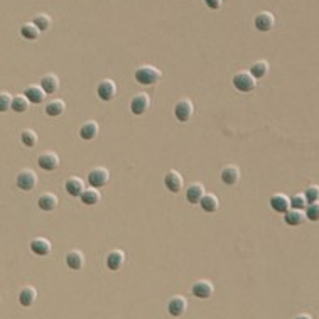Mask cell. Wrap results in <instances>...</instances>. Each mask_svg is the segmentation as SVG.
I'll list each match as a JSON object with an SVG mask.
<instances>
[{"instance_id": "cell-18", "label": "cell", "mask_w": 319, "mask_h": 319, "mask_svg": "<svg viewBox=\"0 0 319 319\" xmlns=\"http://www.w3.org/2000/svg\"><path fill=\"white\" fill-rule=\"evenodd\" d=\"M205 194L206 193H205V186H203V184L193 183L186 191V200H188V203H191V205H200V201L203 200Z\"/></svg>"}, {"instance_id": "cell-16", "label": "cell", "mask_w": 319, "mask_h": 319, "mask_svg": "<svg viewBox=\"0 0 319 319\" xmlns=\"http://www.w3.org/2000/svg\"><path fill=\"white\" fill-rule=\"evenodd\" d=\"M41 88L44 90L46 95H53L59 90V78L54 73H48L41 78Z\"/></svg>"}, {"instance_id": "cell-34", "label": "cell", "mask_w": 319, "mask_h": 319, "mask_svg": "<svg viewBox=\"0 0 319 319\" xmlns=\"http://www.w3.org/2000/svg\"><path fill=\"white\" fill-rule=\"evenodd\" d=\"M290 208L292 210H300L304 211L307 208V201L304 198V194H295V196L290 198Z\"/></svg>"}, {"instance_id": "cell-28", "label": "cell", "mask_w": 319, "mask_h": 319, "mask_svg": "<svg viewBox=\"0 0 319 319\" xmlns=\"http://www.w3.org/2000/svg\"><path fill=\"white\" fill-rule=\"evenodd\" d=\"M200 206L203 208V211L215 213L220 208V201H218V198H216L215 194L210 193V194H205V196H203V200L200 201Z\"/></svg>"}, {"instance_id": "cell-23", "label": "cell", "mask_w": 319, "mask_h": 319, "mask_svg": "<svg viewBox=\"0 0 319 319\" xmlns=\"http://www.w3.org/2000/svg\"><path fill=\"white\" fill-rule=\"evenodd\" d=\"M24 96L31 103H43L46 98V93L43 88H41V85H31L29 88L24 90Z\"/></svg>"}, {"instance_id": "cell-10", "label": "cell", "mask_w": 319, "mask_h": 319, "mask_svg": "<svg viewBox=\"0 0 319 319\" xmlns=\"http://www.w3.org/2000/svg\"><path fill=\"white\" fill-rule=\"evenodd\" d=\"M164 186L168 188V191L171 193H179L184 186L183 176L179 174L178 171H169V173L164 176Z\"/></svg>"}, {"instance_id": "cell-20", "label": "cell", "mask_w": 319, "mask_h": 319, "mask_svg": "<svg viewBox=\"0 0 319 319\" xmlns=\"http://www.w3.org/2000/svg\"><path fill=\"white\" fill-rule=\"evenodd\" d=\"M58 203H59V200H58L56 194L43 193L38 200V206H39V210H43V211H53L58 208Z\"/></svg>"}, {"instance_id": "cell-9", "label": "cell", "mask_w": 319, "mask_h": 319, "mask_svg": "<svg viewBox=\"0 0 319 319\" xmlns=\"http://www.w3.org/2000/svg\"><path fill=\"white\" fill-rule=\"evenodd\" d=\"M255 27H257V31H260V32H269L274 29V26H275V17L272 16L270 12H267V11H262V12H258L257 16H255Z\"/></svg>"}, {"instance_id": "cell-6", "label": "cell", "mask_w": 319, "mask_h": 319, "mask_svg": "<svg viewBox=\"0 0 319 319\" xmlns=\"http://www.w3.org/2000/svg\"><path fill=\"white\" fill-rule=\"evenodd\" d=\"M38 166L43 171H56L59 168V155L53 150H46L38 157Z\"/></svg>"}, {"instance_id": "cell-12", "label": "cell", "mask_w": 319, "mask_h": 319, "mask_svg": "<svg viewBox=\"0 0 319 319\" xmlns=\"http://www.w3.org/2000/svg\"><path fill=\"white\" fill-rule=\"evenodd\" d=\"M220 178H221V183L226 184V186H235V184L240 181V169L235 164H228L221 169Z\"/></svg>"}, {"instance_id": "cell-27", "label": "cell", "mask_w": 319, "mask_h": 319, "mask_svg": "<svg viewBox=\"0 0 319 319\" xmlns=\"http://www.w3.org/2000/svg\"><path fill=\"white\" fill-rule=\"evenodd\" d=\"M100 193H98V189L96 188H85V191L81 193V196H80V200L83 205H86V206H95L96 203L100 201Z\"/></svg>"}, {"instance_id": "cell-2", "label": "cell", "mask_w": 319, "mask_h": 319, "mask_svg": "<svg viewBox=\"0 0 319 319\" xmlns=\"http://www.w3.org/2000/svg\"><path fill=\"white\" fill-rule=\"evenodd\" d=\"M232 83L240 93H250L257 86V80L248 71H238L237 75L232 78Z\"/></svg>"}, {"instance_id": "cell-15", "label": "cell", "mask_w": 319, "mask_h": 319, "mask_svg": "<svg viewBox=\"0 0 319 319\" xmlns=\"http://www.w3.org/2000/svg\"><path fill=\"white\" fill-rule=\"evenodd\" d=\"M17 299H19V304L22 307H31L36 302V299H38V290L32 287V285H26V287L21 289Z\"/></svg>"}, {"instance_id": "cell-37", "label": "cell", "mask_w": 319, "mask_h": 319, "mask_svg": "<svg viewBox=\"0 0 319 319\" xmlns=\"http://www.w3.org/2000/svg\"><path fill=\"white\" fill-rule=\"evenodd\" d=\"M304 198H306L307 203L319 201V186L317 184H311V186L306 189V193H304Z\"/></svg>"}, {"instance_id": "cell-33", "label": "cell", "mask_w": 319, "mask_h": 319, "mask_svg": "<svg viewBox=\"0 0 319 319\" xmlns=\"http://www.w3.org/2000/svg\"><path fill=\"white\" fill-rule=\"evenodd\" d=\"M32 24L38 27L41 32H44L51 27V17L48 14H39V16H36L34 19H32Z\"/></svg>"}, {"instance_id": "cell-14", "label": "cell", "mask_w": 319, "mask_h": 319, "mask_svg": "<svg viewBox=\"0 0 319 319\" xmlns=\"http://www.w3.org/2000/svg\"><path fill=\"white\" fill-rule=\"evenodd\" d=\"M31 252L32 253H36V255H39V257H46V255H49L51 253V242L48 238H43V237H38V238H34L31 242Z\"/></svg>"}, {"instance_id": "cell-29", "label": "cell", "mask_w": 319, "mask_h": 319, "mask_svg": "<svg viewBox=\"0 0 319 319\" xmlns=\"http://www.w3.org/2000/svg\"><path fill=\"white\" fill-rule=\"evenodd\" d=\"M250 75L255 78V80H262V78L267 76V73H269V63L263 61V59H260V61H255L250 66Z\"/></svg>"}, {"instance_id": "cell-13", "label": "cell", "mask_w": 319, "mask_h": 319, "mask_svg": "<svg viewBox=\"0 0 319 319\" xmlns=\"http://www.w3.org/2000/svg\"><path fill=\"white\" fill-rule=\"evenodd\" d=\"M191 290L198 299H210L213 292H215V285L210 280H198Z\"/></svg>"}, {"instance_id": "cell-25", "label": "cell", "mask_w": 319, "mask_h": 319, "mask_svg": "<svg viewBox=\"0 0 319 319\" xmlns=\"http://www.w3.org/2000/svg\"><path fill=\"white\" fill-rule=\"evenodd\" d=\"M46 110V115H49V117H59V115L64 113V110H66V103H64L63 100H51L46 103L44 106Z\"/></svg>"}, {"instance_id": "cell-24", "label": "cell", "mask_w": 319, "mask_h": 319, "mask_svg": "<svg viewBox=\"0 0 319 319\" xmlns=\"http://www.w3.org/2000/svg\"><path fill=\"white\" fill-rule=\"evenodd\" d=\"M66 265L71 270H80L85 265V257L80 250H71L66 253Z\"/></svg>"}, {"instance_id": "cell-1", "label": "cell", "mask_w": 319, "mask_h": 319, "mask_svg": "<svg viewBox=\"0 0 319 319\" xmlns=\"http://www.w3.org/2000/svg\"><path fill=\"white\" fill-rule=\"evenodd\" d=\"M133 76H135L137 83H140V85H144V86H150V85H155V83L161 81L163 73H161V69H157L155 66L144 64V66L137 68V71Z\"/></svg>"}, {"instance_id": "cell-17", "label": "cell", "mask_w": 319, "mask_h": 319, "mask_svg": "<svg viewBox=\"0 0 319 319\" xmlns=\"http://www.w3.org/2000/svg\"><path fill=\"white\" fill-rule=\"evenodd\" d=\"M270 208L277 213H285L290 208V198L282 193H277L270 198Z\"/></svg>"}, {"instance_id": "cell-38", "label": "cell", "mask_w": 319, "mask_h": 319, "mask_svg": "<svg viewBox=\"0 0 319 319\" xmlns=\"http://www.w3.org/2000/svg\"><path fill=\"white\" fill-rule=\"evenodd\" d=\"M205 4L210 9H213V11H218L223 6V0H205Z\"/></svg>"}, {"instance_id": "cell-11", "label": "cell", "mask_w": 319, "mask_h": 319, "mask_svg": "<svg viewBox=\"0 0 319 319\" xmlns=\"http://www.w3.org/2000/svg\"><path fill=\"white\" fill-rule=\"evenodd\" d=\"M188 309V300L183 297V295H174V297L169 299L168 302V311L171 316L174 317H181Z\"/></svg>"}, {"instance_id": "cell-22", "label": "cell", "mask_w": 319, "mask_h": 319, "mask_svg": "<svg viewBox=\"0 0 319 319\" xmlns=\"http://www.w3.org/2000/svg\"><path fill=\"white\" fill-rule=\"evenodd\" d=\"M98 132H100L98 123L93 122V120H88L80 128V137L83 140H93V138H96V135H98Z\"/></svg>"}, {"instance_id": "cell-26", "label": "cell", "mask_w": 319, "mask_h": 319, "mask_svg": "<svg viewBox=\"0 0 319 319\" xmlns=\"http://www.w3.org/2000/svg\"><path fill=\"white\" fill-rule=\"evenodd\" d=\"M304 220H306V213L300 210H290L284 213V221L289 226H299Z\"/></svg>"}, {"instance_id": "cell-35", "label": "cell", "mask_w": 319, "mask_h": 319, "mask_svg": "<svg viewBox=\"0 0 319 319\" xmlns=\"http://www.w3.org/2000/svg\"><path fill=\"white\" fill-rule=\"evenodd\" d=\"M306 218L309 221H319V201L309 203L306 208Z\"/></svg>"}, {"instance_id": "cell-31", "label": "cell", "mask_w": 319, "mask_h": 319, "mask_svg": "<svg viewBox=\"0 0 319 319\" xmlns=\"http://www.w3.org/2000/svg\"><path fill=\"white\" fill-rule=\"evenodd\" d=\"M39 34H41V31L32 24V22H26V24L21 27V36L27 41H36L39 38Z\"/></svg>"}, {"instance_id": "cell-39", "label": "cell", "mask_w": 319, "mask_h": 319, "mask_svg": "<svg viewBox=\"0 0 319 319\" xmlns=\"http://www.w3.org/2000/svg\"><path fill=\"white\" fill-rule=\"evenodd\" d=\"M294 319H312L309 314H299V316H295Z\"/></svg>"}, {"instance_id": "cell-32", "label": "cell", "mask_w": 319, "mask_h": 319, "mask_svg": "<svg viewBox=\"0 0 319 319\" xmlns=\"http://www.w3.org/2000/svg\"><path fill=\"white\" fill-rule=\"evenodd\" d=\"M21 142L31 149V147H34L38 144V133L32 130V128H24V130L21 132Z\"/></svg>"}, {"instance_id": "cell-21", "label": "cell", "mask_w": 319, "mask_h": 319, "mask_svg": "<svg viewBox=\"0 0 319 319\" xmlns=\"http://www.w3.org/2000/svg\"><path fill=\"white\" fill-rule=\"evenodd\" d=\"M123 262H125V253L122 250H112L108 255H106V267H108L112 272L120 270V267L123 265Z\"/></svg>"}, {"instance_id": "cell-36", "label": "cell", "mask_w": 319, "mask_h": 319, "mask_svg": "<svg viewBox=\"0 0 319 319\" xmlns=\"http://www.w3.org/2000/svg\"><path fill=\"white\" fill-rule=\"evenodd\" d=\"M12 106V96L7 91H0V113H6Z\"/></svg>"}, {"instance_id": "cell-19", "label": "cell", "mask_w": 319, "mask_h": 319, "mask_svg": "<svg viewBox=\"0 0 319 319\" xmlns=\"http://www.w3.org/2000/svg\"><path fill=\"white\" fill-rule=\"evenodd\" d=\"M64 189L69 196L80 198L81 193L85 191V181L81 178H69L66 183H64Z\"/></svg>"}, {"instance_id": "cell-30", "label": "cell", "mask_w": 319, "mask_h": 319, "mask_svg": "<svg viewBox=\"0 0 319 319\" xmlns=\"http://www.w3.org/2000/svg\"><path fill=\"white\" fill-rule=\"evenodd\" d=\"M29 105H31V101L27 100L24 95H17V96H12L11 110H14L16 113H24L29 110Z\"/></svg>"}, {"instance_id": "cell-5", "label": "cell", "mask_w": 319, "mask_h": 319, "mask_svg": "<svg viewBox=\"0 0 319 319\" xmlns=\"http://www.w3.org/2000/svg\"><path fill=\"white\" fill-rule=\"evenodd\" d=\"M96 95L101 101H112L117 96V85L112 80H101L96 86Z\"/></svg>"}, {"instance_id": "cell-3", "label": "cell", "mask_w": 319, "mask_h": 319, "mask_svg": "<svg viewBox=\"0 0 319 319\" xmlns=\"http://www.w3.org/2000/svg\"><path fill=\"white\" fill-rule=\"evenodd\" d=\"M16 184L22 191H32V189L38 186V174L32 169H22L16 176Z\"/></svg>"}, {"instance_id": "cell-7", "label": "cell", "mask_w": 319, "mask_h": 319, "mask_svg": "<svg viewBox=\"0 0 319 319\" xmlns=\"http://www.w3.org/2000/svg\"><path fill=\"white\" fill-rule=\"evenodd\" d=\"M149 106H150V98L147 93H137L130 100V110L133 115H137V117L144 115L147 110H149Z\"/></svg>"}, {"instance_id": "cell-4", "label": "cell", "mask_w": 319, "mask_h": 319, "mask_svg": "<svg viewBox=\"0 0 319 319\" xmlns=\"http://www.w3.org/2000/svg\"><path fill=\"white\" fill-rule=\"evenodd\" d=\"M193 113H194V105H193V101L188 98L179 100L174 106V115L181 123L189 122V118L193 117Z\"/></svg>"}, {"instance_id": "cell-8", "label": "cell", "mask_w": 319, "mask_h": 319, "mask_svg": "<svg viewBox=\"0 0 319 319\" xmlns=\"http://www.w3.org/2000/svg\"><path fill=\"white\" fill-rule=\"evenodd\" d=\"M108 171L105 168H95L90 171V174H88V184H90L91 188H103L106 183H108Z\"/></svg>"}]
</instances>
